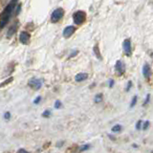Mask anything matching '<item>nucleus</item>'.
<instances>
[{"label": "nucleus", "instance_id": "bb28decb", "mask_svg": "<svg viewBox=\"0 0 153 153\" xmlns=\"http://www.w3.org/2000/svg\"><path fill=\"white\" fill-rule=\"evenodd\" d=\"M20 8H21V4H18L17 8V14H18L20 13Z\"/></svg>", "mask_w": 153, "mask_h": 153}, {"label": "nucleus", "instance_id": "a878e982", "mask_svg": "<svg viewBox=\"0 0 153 153\" xmlns=\"http://www.w3.org/2000/svg\"><path fill=\"white\" fill-rule=\"evenodd\" d=\"M114 79H109V87L110 88H112V87H113L114 86Z\"/></svg>", "mask_w": 153, "mask_h": 153}, {"label": "nucleus", "instance_id": "b1692460", "mask_svg": "<svg viewBox=\"0 0 153 153\" xmlns=\"http://www.w3.org/2000/svg\"><path fill=\"white\" fill-rule=\"evenodd\" d=\"M4 118H5V120H10V118H11V113H10V112H6V113L4 114Z\"/></svg>", "mask_w": 153, "mask_h": 153}, {"label": "nucleus", "instance_id": "9b49d317", "mask_svg": "<svg viewBox=\"0 0 153 153\" xmlns=\"http://www.w3.org/2000/svg\"><path fill=\"white\" fill-rule=\"evenodd\" d=\"M15 30H17V26L13 25V26H12V27L10 28V29H9V31H8V33H7V38H12V35H13L15 33Z\"/></svg>", "mask_w": 153, "mask_h": 153}, {"label": "nucleus", "instance_id": "cd10ccee", "mask_svg": "<svg viewBox=\"0 0 153 153\" xmlns=\"http://www.w3.org/2000/svg\"><path fill=\"white\" fill-rule=\"evenodd\" d=\"M17 152H19V153H21V152H24V153H26V152H27V150L23 149V148H20V149H18V151H17Z\"/></svg>", "mask_w": 153, "mask_h": 153}, {"label": "nucleus", "instance_id": "7ed1b4c3", "mask_svg": "<svg viewBox=\"0 0 153 153\" xmlns=\"http://www.w3.org/2000/svg\"><path fill=\"white\" fill-rule=\"evenodd\" d=\"M28 83H29V86L31 88H33V89L35 91L39 90L42 86V80L39 79H37V78H32Z\"/></svg>", "mask_w": 153, "mask_h": 153}, {"label": "nucleus", "instance_id": "393cba45", "mask_svg": "<svg viewBox=\"0 0 153 153\" xmlns=\"http://www.w3.org/2000/svg\"><path fill=\"white\" fill-rule=\"evenodd\" d=\"M79 53V51L78 50H76V51H73L71 53V55L69 56V58H73V57H75V56H76V54Z\"/></svg>", "mask_w": 153, "mask_h": 153}, {"label": "nucleus", "instance_id": "a211bd4d", "mask_svg": "<svg viewBox=\"0 0 153 153\" xmlns=\"http://www.w3.org/2000/svg\"><path fill=\"white\" fill-rule=\"evenodd\" d=\"M42 116L43 117H46V118H48V117L51 116V110H45L42 113Z\"/></svg>", "mask_w": 153, "mask_h": 153}, {"label": "nucleus", "instance_id": "5701e85b", "mask_svg": "<svg viewBox=\"0 0 153 153\" xmlns=\"http://www.w3.org/2000/svg\"><path fill=\"white\" fill-rule=\"evenodd\" d=\"M40 100H41V97L38 96V97H37V98H35V100H34V103H35V104H38V103L40 102Z\"/></svg>", "mask_w": 153, "mask_h": 153}, {"label": "nucleus", "instance_id": "4be33fe9", "mask_svg": "<svg viewBox=\"0 0 153 153\" xmlns=\"http://www.w3.org/2000/svg\"><path fill=\"white\" fill-rule=\"evenodd\" d=\"M149 100H150V95L149 94H147V99H146V102H144V105H147V104L149 102Z\"/></svg>", "mask_w": 153, "mask_h": 153}, {"label": "nucleus", "instance_id": "aec40b11", "mask_svg": "<svg viewBox=\"0 0 153 153\" xmlns=\"http://www.w3.org/2000/svg\"><path fill=\"white\" fill-rule=\"evenodd\" d=\"M142 124H143V122H142V121H138V123H136V129H138V130H140L141 129V126H142Z\"/></svg>", "mask_w": 153, "mask_h": 153}, {"label": "nucleus", "instance_id": "f03ea898", "mask_svg": "<svg viewBox=\"0 0 153 153\" xmlns=\"http://www.w3.org/2000/svg\"><path fill=\"white\" fill-rule=\"evenodd\" d=\"M64 15V11L62 8H58V9H56L53 13H52V15H51V21L53 23H57L58 22L60 19L62 18V17Z\"/></svg>", "mask_w": 153, "mask_h": 153}, {"label": "nucleus", "instance_id": "ddd939ff", "mask_svg": "<svg viewBox=\"0 0 153 153\" xmlns=\"http://www.w3.org/2000/svg\"><path fill=\"white\" fill-rule=\"evenodd\" d=\"M94 100H95V102H96V103L100 102H102V94H97V95L95 96Z\"/></svg>", "mask_w": 153, "mask_h": 153}, {"label": "nucleus", "instance_id": "dca6fc26", "mask_svg": "<svg viewBox=\"0 0 153 153\" xmlns=\"http://www.w3.org/2000/svg\"><path fill=\"white\" fill-rule=\"evenodd\" d=\"M148 126H149V121H146L144 123H143V129L144 130H147Z\"/></svg>", "mask_w": 153, "mask_h": 153}, {"label": "nucleus", "instance_id": "1a4fd4ad", "mask_svg": "<svg viewBox=\"0 0 153 153\" xmlns=\"http://www.w3.org/2000/svg\"><path fill=\"white\" fill-rule=\"evenodd\" d=\"M88 78V74L86 73H79L75 76V80L76 82H82L83 80H85Z\"/></svg>", "mask_w": 153, "mask_h": 153}, {"label": "nucleus", "instance_id": "39448f33", "mask_svg": "<svg viewBox=\"0 0 153 153\" xmlns=\"http://www.w3.org/2000/svg\"><path fill=\"white\" fill-rule=\"evenodd\" d=\"M115 70L118 75H123L126 72V64L123 60H118L115 64Z\"/></svg>", "mask_w": 153, "mask_h": 153}, {"label": "nucleus", "instance_id": "4468645a", "mask_svg": "<svg viewBox=\"0 0 153 153\" xmlns=\"http://www.w3.org/2000/svg\"><path fill=\"white\" fill-rule=\"evenodd\" d=\"M137 100H138V97H137V96H134L133 98H132V100H131V103H130V107H131V108L135 106V104H136V102H137Z\"/></svg>", "mask_w": 153, "mask_h": 153}, {"label": "nucleus", "instance_id": "412c9836", "mask_svg": "<svg viewBox=\"0 0 153 153\" xmlns=\"http://www.w3.org/2000/svg\"><path fill=\"white\" fill-rule=\"evenodd\" d=\"M131 87H132V82H131V80H129V82H128V83H127V87L126 88V91L128 92V91L130 90Z\"/></svg>", "mask_w": 153, "mask_h": 153}, {"label": "nucleus", "instance_id": "f8f14e48", "mask_svg": "<svg viewBox=\"0 0 153 153\" xmlns=\"http://www.w3.org/2000/svg\"><path fill=\"white\" fill-rule=\"evenodd\" d=\"M122 126H120V124H116V126H114L113 127H112V132L113 133H116V132H120L121 130H122Z\"/></svg>", "mask_w": 153, "mask_h": 153}, {"label": "nucleus", "instance_id": "0eeeda50", "mask_svg": "<svg viewBox=\"0 0 153 153\" xmlns=\"http://www.w3.org/2000/svg\"><path fill=\"white\" fill-rule=\"evenodd\" d=\"M76 32V27L75 26H67L65 29L63 30V37L64 38H70L72 35Z\"/></svg>", "mask_w": 153, "mask_h": 153}, {"label": "nucleus", "instance_id": "f257e3e1", "mask_svg": "<svg viewBox=\"0 0 153 153\" xmlns=\"http://www.w3.org/2000/svg\"><path fill=\"white\" fill-rule=\"evenodd\" d=\"M85 18H86V14L83 11H78L73 14V20L76 25H82L85 21Z\"/></svg>", "mask_w": 153, "mask_h": 153}, {"label": "nucleus", "instance_id": "9d476101", "mask_svg": "<svg viewBox=\"0 0 153 153\" xmlns=\"http://www.w3.org/2000/svg\"><path fill=\"white\" fill-rule=\"evenodd\" d=\"M93 52H94L95 56L97 57V58H99L100 60L102 59V57L100 56V49H99V45H98V44H96V45L94 46V48H93Z\"/></svg>", "mask_w": 153, "mask_h": 153}, {"label": "nucleus", "instance_id": "6ab92c4d", "mask_svg": "<svg viewBox=\"0 0 153 153\" xmlns=\"http://www.w3.org/2000/svg\"><path fill=\"white\" fill-rule=\"evenodd\" d=\"M60 106H61V102H60V100H56V102H55V108L56 109H59Z\"/></svg>", "mask_w": 153, "mask_h": 153}, {"label": "nucleus", "instance_id": "f3484780", "mask_svg": "<svg viewBox=\"0 0 153 153\" xmlns=\"http://www.w3.org/2000/svg\"><path fill=\"white\" fill-rule=\"evenodd\" d=\"M13 78H12V76H11V78L9 79H8V80H5V82H3L2 83H1V86L3 87V86H5L6 85V84H9L10 82H13Z\"/></svg>", "mask_w": 153, "mask_h": 153}, {"label": "nucleus", "instance_id": "2eb2a0df", "mask_svg": "<svg viewBox=\"0 0 153 153\" xmlns=\"http://www.w3.org/2000/svg\"><path fill=\"white\" fill-rule=\"evenodd\" d=\"M90 144H84V146H82V147H80V151H85V150H87V149H89V148H90Z\"/></svg>", "mask_w": 153, "mask_h": 153}, {"label": "nucleus", "instance_id": "6e6552de", "mask_svg": "<svg viewBox=\"0 0 153 153\" xmlns=\"http://www.w3.org/2000/svg\"><path fill=\"white\" fill-rule=\"evenodd\" d=\"M143 75L144 78L147 79H149L150 76H151V68L149 66L148 63H144V67H143Z\"/></svg>", "mask_w": 153, "mask_h": 153}, {"label": "nucleus", "instance_id": "c85d7f7f", "mask_svg": "<svg viewBox=\"0 0 153 153\" xmlns=\"http://www.w3.org/2000/svg\"><path fill=\"white\" fill-rule=\"evenodd\" d=\"M133 147H138V144H133Z\"/></svg>", "mask_w": 153, "mask_h": 153}, {"label": "nucleus", "instance_id": "20e7f679", "mask_svg": "<svg viewBox=\"0 0 153 153\" xmlns=\"http://www.w3.org/2000/svg\"><path fill=\"white\" fill-rule=\"evenodd\" d=\"M123 49L124 54H126L127 57H130L132 54V48H131V41L129 38H126L123 40Z\"/></svg>", "mask_w": 153, "mask_h": 153}, {"label": "nucleus", "instance_id": "423d86ee", "mask_svg": "<svg viewBox=\"0 0 153 153\" xmlns=\"http://www.w3.org/2000/svg\"><path fill=\"white\" fill-rule=\"evenodd\" d=\"M30 38H31V35L27 32H21L19 35V41L21 42L22 44H28L30 41Z\"/></svg>", "mask_w": 153, "mask_h": 153}]
</instances>
